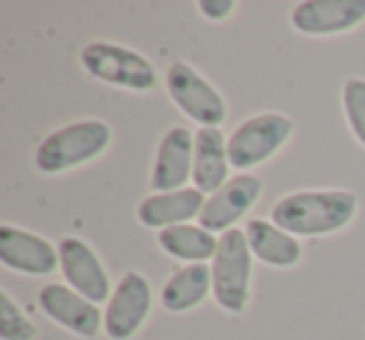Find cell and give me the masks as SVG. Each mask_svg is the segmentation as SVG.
<instances>
[{
	"label": "cell",
	"mask_w": 365,
	"mask_h": 340,
	"mask_svg": "<svg viewBox=\"0 0 365 340\" xmlns=\"http://www.w3.org/2000/svg\"><path fill=\"white\" fill-rule=\"evenodd\" d=\"M38 335L31 318H26L11 293L0 290V338L3 340H33Z\"/></svg>",
	"instance_id": "obj_19"
},
{
	"label": "cell",
	"mask_w": 365,
	"mask_h": 340,
	"mask_svg": "<svg viewBox=\"0 0 365 340\" xmlns=\"http://www.w3.org/2000/svg\"><path fill=\"white\" fill-rule=\"evenodd\" d=\"M365 21V0H305L293 8L295 31L305 36H335Z\"/></svg>",
	"instance_id": "obj_12"
},
{
	"label": "cell",
	"mask_w": 365,
	"mask_h": 340,
	"mask_svg": "<svg viewBox=\"0 0 365 340\" xmlns=\"http://www.w3.org/2000/svg\"><path fill=\"white\" fill-rule=\"evenodd\" d=\"M205 195L198 188H180L170 193H155L145 198L138 208V218L148 228H175L193 218H200L205 205Z\"/></svg>",
	"instance_id": "obj_14"
},
{
	"label": "cell",
	"mask_w": 365,
	"mask_h": 340,
	"mask_svg": "<svg viewBox=\"0 0 365 340\" xmlns=\"http://www.w3.org/2000/svg\"><path fill=\"white\" fill-rule=\"evenodd\" d=\"M233 8H235L233 0H200L198 3V11L205 18H210V21H225L233 13Z\"/></svg>",
	"instance_id": "obj_21"
},
{
	"label": "cell",
	"mask_w": 365,
	"mask_h": 340,
	"mask_svg": "<svg viewBox=\"0 0 365 340\" xmlns=\"http://www.w3.org/2000/svg\"><path fill=\"white\" fill-rule=\"evenodd\" d=\"M158 245L165 250L170 258L188 260L193 263H205L213 260L218 253L220 240L215 238L210 230L200 228V225H175V228H165L158 233Z\"/></svg>",
	"instance_id": "obj_18"
},
{
	"label": "cell",
	"mask_w": 365,
	"mask_h": 340,
	"mask_svg": "<svg viewBox=\"0 0 365 340\" xmlns=\"http://www.w3.org/2000/svg\"><path fill=\"white\" fill-rule=\"evenodd\" d=\"M358 198L350 190H303L273 205L270 215L290 235H330L355 218Z\"/></svg>",
	"instance_id": "obj_1"
},
{
	"label": "cell",
	"mask_w": 365,
	"mask_h": 340,
	"mask_svg": "<svg viewBox=\"0 0 365 340\" xmlns=\"http://www.w3.org/2000/svg\"><path fill=\"white\" fill-rule=\"evenodd\" d=\"M58 250H61V270L76 293L96 305L110 298V278L91 245L83 243L81 238H66L61 240Z\"/></svg>",
	"instance_id": "obj_13"
},
{
	"label": "cell",
	"mask_w": 365,
	"mask_h": 340,
	"mask_svg": "<svg viewBox=\"0 0 365 340\" xmlns=\"http://www.w3.org/2000/svg\"><path fill=\"white\" fill-rule=\"evenodd\" d=\"M0 263L26 275H51L61 265V250L36 233L0 225Z\"/></svg>",
	"instance_id": "obj_8"
},
{
	"label": "cell",
	"mask_w": 365,
	"mask_h": 340,
	"mask_svg": "<svg viewBox=\"0 0 365 340\" xmlns=\"http://www.w3.org/2000/svg\"><path fill=\"white\" fill-rule=\"evenodd\" d=\"M38 305L53 320L81 338H96L101 333V308L83 298L71 285L48 283L38 293Z\"/></svg>",
	"instance_id": "obj_11"
},
{
	"label": "cell",
	"mask_w": 365,
	"mask_h": 340,
	"mask_svg": "<svg viewBox=\"0 0 365 340\" xmlns=\"http://www.w3.org/2000/svg\"><path fill=\"white\" fill-rule=\"evenodd\" d=\"M195 160V135L188 128L175 125L163 135L158 145L155 165H153L150 185L155 193H170V190L185 188L193 178Z\"/></svg>",
	"instance_id": "obj_10"
},
{
	"label": "cell",
	"mask_w": 365,
	"mask_h": 340,
	"mask_svg": "<svg viewBox=\"0 0 365 340\" xmlns=\"http://www.w3.org/2000/svg\"><path fill=\"white\" fill-rule=\"evenodd\" d=\"M293 120L283 113H260L240 123L228 138V160L235 170H248L270 160L293 135Z\"/></svg>",
	"instance_id": "obj_4"
},
{
	"label": "cell",
	"mask_w": 365,
	"mask_h": 340,
	"mask_svg": "<svg viewBox=\"0 0 365 340\" xmlns=\"http://www.w3.org/2000/svg\"><path fill=\"white\" fill-rule=\"evenodd\" d=\"M150 305L153 290L145 275L135 273V270L125 273L113 290L106 315H103L106 335L110 340H130L148 320Z\"/></svg>",
	"instance_id": "obj_7"
},
{
	"label": "cell",
	"mask_w": 365,
	"mask_h": 340,
	"mask_svg": "<svg viewBox=\"0 0 365 340\" xmlns=\"http://www.w3.org/2000/svg\"><path fill=\"white\" fill-rule=\"evenodd\" d=\"M81 63L93 78L128 91H153L158 86V73L145 56L115 43H91L83 48Z\"/></svg>",
	"instance_id": "obj_5"
},
{
	"label": "cell",
	"mask_w": 365,
	"mask_h": 340,
	"mask_svg": "<svg viewBox=\"0 0 365 340\" xmlns=\"http://www.w3.org/2000/svg\"><path fill=\"white\" fill-rule=\"evenodd\" d=\"M165 88L173 103L200 128H218L225 120V101L220 93L188 63H173L165 73Z\"/></svg>",
	"instance_id": "obj_6"
},
{
	"label": "cell",
	"mask_w": 365,
	"mask_h": 340,
	"mask_svg": "<svg viewBox=\"0 0 365 340\" xmlns=\"http://www.w3.org/2000/svg\"><path fill=\"white\" fill-rule=\"evenodd\" d=\"M245 238L253 250V255L258 260H263L265 265H273V268H293L300 263V248L298 238L290 233H285L283 228H278L275 223L268 220L253 218L245 225Z\"/></svg>",
	"instance_id": "obj_16"
},
{
	"label": "cell",
	"mask_w": 365,
	"mask_h": 340,
	"mask_svg": "<svg viewBox=\"0 0 365 340\" xmlns=\"http://www.w3.org/2000/svg\"><path fill=\"white\" fill-rule=\"evenodd\" d=\"M110 128L103 120H78L53 130L36 150V165L41 173L56 175L71 168L91 163L110 145Z\"/></svg>",
	"instance_id": "obj_2"
},
{
	"label": "cell",
	"mask_w": 365,
	"mask_h": 340,
	"mask_svg": "<svg viewBox=\"0 0 365 340\" xmlns=\"http://www.w3.org/2000/svg\"><path fill=\"white\" fill-rule=\"evenodd\" d=\"M213 298L228 313H243L250 295V273H253V250L245 230H228L220 235L218 253L213 258Z\"/></svg>",
	"instance_id": "obj_3"
},
{
	"label": "cell",
	"mask_w": 365,
	"mask_h": 340,
	"mask_svg": "<svg viewBox=\"0 0 365 340\" xmlns=\"http://www.w3.org/2000/svg\"><path fill=\"white\" fill-rule=\"evenodd\" d=\"M208 293H213V270L205 263H193L180 268L168 278L163 285V308L170 313H188V310L198 308Z\"/></svg>",
	"instance_id": "obj_17"
},
{
	"label": "cell",
	"mask_w": 365,
	"mask_h": 340,
	"mask_svg": "<svg viewBox=\"0 0 365 340\" xmlns=\"http://www.w3.org/2000/svg\"><path fill=\"white\" fill-rule=\"evenodd\" d=\"M228 140L220 128H200L195 133L193 183L200 193H218L228 183Z\"/></svg>",
	"instance_id": "obj_15"
},
{
	"label": "cell",
	"mask_w": 365,
	"mask_h": 340,
	"mask_svg": "<svg viewBox=\"0 0 365 340\" xmlns=\"http://www.w3.org/2000/svg\"><path fill=\"white\" fill-rule=\"evenodd\" d=\"M263 193V183L255 175H235L218 193H213L203 205L200 228L210 233H228L233 225L253 208V203Z\"/></svg>",
	"instance_id": "obj_9"
},
{
	"label": "cell",
	"mask_w": 365,
	"mask_h": 340,
	"mask_svg": "<svg viewBox=\"0 0 365 340\" xmlns=\"http://www.w3.org/2000/svg\"><path fill=\"white\" fill-rule=\"evenodd\" d=\"M343 108L350 123V130L365 145V81L348 78L343 86Z\"/></svg>",
	"instance_id": "obj_20"
}]
</instances>
